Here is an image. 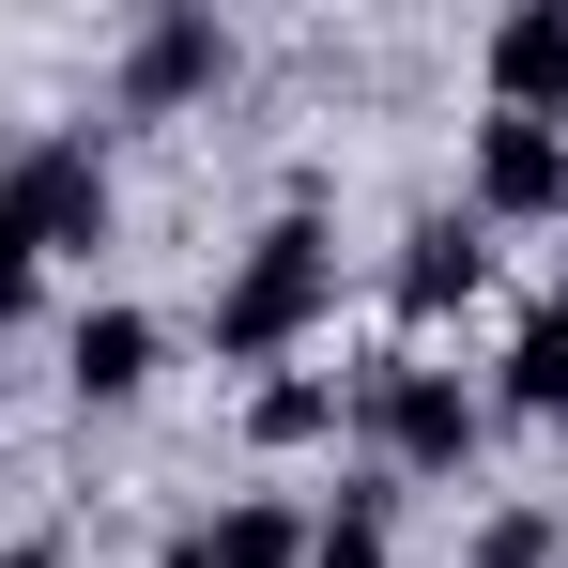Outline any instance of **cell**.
<instances>
[{"label": "cell", "mask_w": 568, "mask_h": 568, "mask_svg": "<svg viewBox=\"0 0 568 568\" xmlns=\"http://www.w3.org/2000/svg\"><path fill=\"white\" fill-rule=\"evenodd\" d=\"M154 568H215V538H200V523H185V538H170V554H154Z\"/></svg>", "instance_id": "obj_15"}, {"label": "cell", "mask_w": 568, "mask_h": 568, "mask_svg": "<svg viewBox=\"0 0 568 568\" xmlns=\"http://www.w3.org/2000/svg\"><path fill=\"white\" fill-rule=\"evenodd\" d=\"M384 507H399V476L369 462L338 507H323V523H307V568H384Z\"/></svg>", "instance_id": "obj_11"}, {"label": "cell", "mask_w": 568, "mask_h": 568, "mask_svg": "<svg viewBox=\"0 0 568 568\" xmlns=\"http://www.w3.org/2000/svg\"><path fill=\"white\" fill-rule=\"evenodd\" d=\"M354 415H369V462L384 476H462L476 430H491V399H476L462 369H430V354H384V369L354 384Z\"/></svg>", "instance_id": "obj_2"}, {"label": "cell", "mask_w": 568, "mask_h": 568, "mask_svg": "<svg viewBox=\"0 0 568 568\" xmlns=\"http://www.w3.org/2000/svg\"><path fill=\"white\" fill-rule=\"evenodd\" d=\"M246 430H262V446H323V430H338V384H262V399H246Z\"/></svg>", "instance_id": "obj_12"}, {"label": "cell", "mask_w": 568, "mask_h": 568, "mask_svg": "<svg viewBox=\"0 0 568 568\" xmlns=\"http://www.w3.org/2000/svg\"><path fill=\"white\" fill-rule=\"evenodd\" d=\"M462 568H568V538L554 523H538V507H491V523H476V554Z\"/></svg>", "instance_id": "obj_13"}, {"label": "cell", "mask_w": 568, "mask_h": 568, "mask_svg": "<svg viewBox=\"0 0 568 568\" xmlns=\"http://www.w3.org/2000/svg\"><path fill=\"white\" fill-rule=\"evenodd\" d=\"M31 277H47V246H31V215H16V170H0V323H31Z\"/></svg>", "instance_id": "obj_14"}, {"label": "cell", "mask_w": 568, "mask_h": 568, "mask_svg": "<svg viewBox=\"0 0 568 568\" xmlns=\"http://www.w3.org/2000/svg\"><path fill=\"white\" fill-rule=\"evenodd\" d=\"M200 538H215V568H307V507H277V491H246V507H215Z\"/></svg>", "instance_id": "obj_9"}, {"label": "cell", "mask_w": 568, "mask_h": 568, "mask_svg": "<svg viewBox=\"0 0 568 568\" xmlns=\"http://www.w3.org/2000/svg\"><path fill=\"white\" fill-rule=\"evenodd\" d=\"M231 78V31H215V0H154L139 31H123V108H185Z\"/></svg>", "instance_id": "obj_3"}, {"label": "cell", "mask_w": 568, "mask_h": 568, "mask_svg": "<svg viewBox=\"0 0 568 568\" xmlns=\"http://www.w3.org/2000/svg\"><path fill=\"white\" fill-rule=\"evenodd\" d=\"M491 108L568 123V0H507L491 16Z\"/></svg>", "instance_id": "obj_6"}, {"label": "cell", "mask_w": 568, "mask_h": 568, "mask_svg": "<svg viewBox=\"0 0 568 568\" xmlns=\"http://www.w3.org/2000/svg\"><path fill=\"white\" fill-rule=\"evenodd\" d=\"M0 568H62V554H47V538H16V554H0Z\"/></svg>", "instance_id": "obj_16"}, {"label": "cell", "mask_w": 568, "mask_h": 568, "mask_svg": "<svg viewBox=\"0 0 568 568\" xmlns=\"http://www.w3.org/2000/svg\"><path fill=\"white\" fill-rule=\"evenodd\" d=\"M507 415H568V307H538L523 338H507V369H491Z\"/></svg>", "instance_id": "obj_10"}, {"label": "cell", "mask_w": 568, "mask_h": 568, "mask_svg": "<svg viewBox=\"0 0 568 568\" xmlns=\"http://www.w3.org/2000/svg\"><path fill=\"white\" fill-rule=\"evenodd\" d=\"M476 215H568V123L491 108L476 123Z\"/></svg>", "instance_id": "obj_5"}, {"label": "cell", "mask_w": 568, "mask_h": 568, "mask_svg": "<svg viewBox=\"0 0 568 568\" xmlns=\"http://www.w3.org/2000/svg\"><path fill=\"white\" fill-rule=\"evenodd\" d=\"M323 307H338V246H323V215L292 200L277 231L231 262V292H215V354H231V369H277V354L323 323Z\"/></svg>", "instance_id": "obj_1"}, {"label": "cell", "mask_w": 568, "mask_h": 568, "mask_svg": "<svg viewBox=\"0 0 568 568\" xmlns=\"http://www.w3.org/2000/svg\"><path fill=\"white\" fill-rule=\"evenodd\" d=\"M491 292V246H476V215H430L415 246H399V323H446Z\"/></svg>", "instance_id": "obj_7"}, {"label": "cell", "mask_w": 568, "mask_h": 568, "mask_svg": "<svg viewBox=\"0 0 568 568\" xmlns=\"http://www.w3.org/2000/svg\"><path fill=\"white\" fill-rule=\"evenodd\" d=\"M154 354H170V323H154V307H93V323H78V399H139Z\"/></svg>", "instance_id": "obj_8"}, {"label": "cell", "mask_w": 568, "mask_h": 568, "mask_svg": "<svg viewBox=\"0 0 568 568\" xmlns=\"http://www.w3.org/2000/svg\"><path fill=\"white\" fill-rule=\"evenodd\" d=\"M16 170V215H31V246H108V154L62 123V139H31V154H0Z\"/></svg>", "instance_id": "obj_4"}]
</instances>
